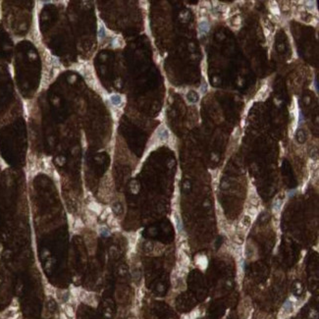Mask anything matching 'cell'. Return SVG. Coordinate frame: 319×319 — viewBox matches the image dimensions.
<instances>
[{"label": "cell", "mask_w": 319, "mask_h": 319, "mask_svg": "<svg viewBox=\"0 0 319 319\" xmlns=\"http://www.w3.org/2000/svg\"><path fill=\"white\" fill-rule=\"evenodd\" d=\"M195 263L197 264V266L201 269H205L206 266L208 264V260L206 258V256L203 255V254H199L195 257Z\"/></svg>", "instance_id": "cell-1"}, {"label": "cell", "mask_w": 319, "mask_h": 319, "mask_svg": "<svg viewBox=\"0 0 319 319\" xmlns=\"http://www.w3.org/2000/svg\"><path fill=\"white\" fill-rule=\"evenodd\" d=\"M267 90H268V85H263L261 88L259 90L258 93L256 94L257 100H264V98L267 96Z\"/></svg>", "instance_id": "cell-2"}, {"label": "cell", "mask_w": 319, "mask_h": 319, "mask_svg": "<svg viewBox=\"0 0 319 319\" xmlns=\"http://www.w3.org/2000/svg\"><path fill=\"white\" fill-rule=\"evenodd\" d=\"M250 225H251V217H250L248 215H244L241 221V227L243 229H247L250 228Z\"/></svg>", "instance_id": "cell-3"}, {"label": "cell", "mask_w": 319, "mask_h": 319, "mask_svg": "<svg viewBox=\"0 0 319 319\" xmlns=\"http://www.w3.org/2000/svg\"><path fill=\"white\" fill-rule=\"evenodd\" d=\"M253 253L256 255V250L255 248H252V245L247 244V247H245V255H247V258H252L253 257Z\"/></svg>", "instance_id": "cell-4"}, {"label": "cell", "mask_w": 319, "mask_h": 319, "mask_svg": "<svg viewBox=\"0 0 319 319\" xmlns=\"http://www.w3.org/2000/svg\"><path fill=\"white\" fill-rule=\"evenodd\" d=\"M110 100H111L114 106H118L122 103V97L119 94H113V95L110 96Z\"/></svg>", "instance_id": "cell-5"}, {"label": "cell", "mask_w": 319, "mask_h": 319, "mask_svg": "<svg viewBox=\"0 0 319 319\" xmlns=\"http://www.w3.org/2000/svg\"><path fill=\"white\" fill-rule=\"evenodd\" d=\"M208 30H209V24L206 21L199 23V32H200V33H206Z\"/></svg>", "instance_id": "cell-6"}, {"label": "cell", "mask_w": 319, "mask_h": 319, "mask_svg": "<svg viewBox=\"0 0 319 319\" xmlns=\"http://www.w3.org/2000/svg\"><path fill=\"white\" fill-rule=\"evenodd\" d=\"M283 309L286 313H291V312L293 311V303L291 302L290 300H287V302L284 303Z\"/></svg>", "instance_id": "cell-7"}, {"label": "cell", "mask_w": 319, "mask_h": 319, "mask_svg": "<svg viewBox=\"0 0 319 319\" xmlns=\"http://www.w3.org/2000/svg\"><path fill=\"white\" fill-rule=\"evenodd\" d=\"M281 206H282V201L279 200V199L275 200L274 204H273V211H274V212H278V211L281 209Z\"/></svg>", "instance_id": "cell-8"}, {"label": "cell", "mask_w": 319, "mask_h": 319, "mask_svg": "<svg viewBox=\"0 0 319 319\" xmlns=\"http://www.w3.org/2000/svg\"><path fill=\"white\" fill-rule=\"evenodd\" d=\"M98 38H105V29L102 25H100L99 30H98Z\"/></svg>", "instance_id": "cell-9"}, {"label": "cell", "mask_w": 319, "mask_h": 319, "mask_svg": "<svg viewBox=\"0 0 319 319\" xmlns=\"http://www.w3.org/2000/svg\"><path fill=\"white\" fill-rule=\"evenodd\" d=\"M175 221H176V225H177L178 230H179V231H181V230H182V221H181L180 217L178 216V215L175 216Z\"/></svg>", "instance_id": "cell-10"}]
</instances>
